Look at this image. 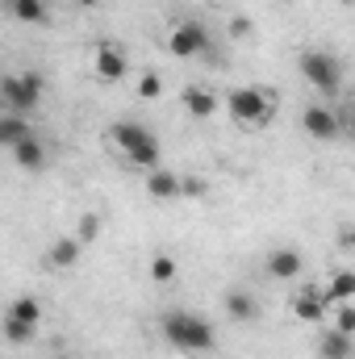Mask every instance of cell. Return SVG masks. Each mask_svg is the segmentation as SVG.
Listing matches in <instances>:
<instances>
[{"label":"cell","mask_w":355,"mask_h":359,"mask_svg":"<svg viewBox=\"0 0 355 359\" xmlns=\"http://www.w3.org/2000/svg\"><path fill=\"white\" fill-rule=\"evenodd\" d=\"M159 330H163V339H168L176 351H184V355H209L213 343H217L213 326H209L201 313H192V309H168V313L159 318Z\"/></svg>","instance_id":"obj_1"},{"label":"cell","mask_w":355,"mask_h":359,"mask_svg":"<svg viewBox=\"0 0 355 359\" xmlns=\"http://www.w3.org/2000/svg\"><path fill=\"white\" fill-rule=\"evenodd\" d=\"M109 142H113V151H117L130 168H142V172L159 168V155H163L159 134L147 130L142 121H117V126H109Z\"/></svg>","instance_id":"obj_2"},{"label":"cell","mask_w":355,"mask_h":359,"mask_svg":"<svg viewBox=\"0 0 355 359\" xmlns=\"http://www.w3.org/2000/svg\"><path fill=\"white\" fill-rule=\"evenodd\" d=\"M276 113V100L272 92L255 88V84H239V88L226 92V117L239 126V130H264Z\"/></svg>","instance_id":"obj_3"},{"label":"cell","mask_w":355,"mask_h":359,"mask_svg":"<svg viewBox=\"0 0 355 359\" xmlns=\"http://www.w3.org/2000/svg\"><path fill=\"white\" fill-rule=\"evenodd\" d=\"M297 67H301V80L314 92H322L326 104L343 92V59H339L335 50H322V46H318V50H305Z\"/></svg>","instance_id":"obj_4"},{"label":"cell","mask_w":355,"mask_h":359,"mask_svg":"<svg viewBox=\"0 0 355 359\" xmlns=\"http://www.w3.org/2000/svg\"><path fill=\"white\" fill-rule=\"evenodd\" d=\"M42 92H46L42 72H4V76H0V100H4V113H21V117H29V113L42 104Z\"/></svg>","instance_id":"obj_5"},{"label":"cell","mask_w":355,"mask_h":359,"mask_svg":"<svg viewBox=\"0 0 355 359\" xmlns=\"http://www.w3.org/2000/svg\"><path fill=\"white\" fill-rule=\"evenodd\" d=\"M168 50H172L176 59H196V55H205V50H209V29H205V21H196V17L176 21V29L168 34Z\"/></svg>","instance_id":"obj_6"},{"label":"cell","mask_w":355,"mask_h":359,"mask_svg":"<svg viewBox=\"0 0 355 359\" xmlns=\"http://www.w3.org/2000/svg\"><path fill=\"white\" fill-rule=\"evenodd\" d=\"M301 126H305V134H309L314 142H335V138L343 134V121H339L335 104H326V100L305 104V109H301Z\"/></svg>","instance_id":"obj_7"},{"label":"cell","mask_w":355,"mask_h":359,"mask_svg":"<svg viewBox=\"0 0 355 359\" xmlns=\"http://www.w3.org/2000/svg\"><path fill=\"white\" fill-rule=\"evenodd\" d=\"M92 72H96V80H105V84H117V80H126L130 76V59H126V50L117 46V42H96V50H92Z\"/></svg>","instance_id":"obj_8"},{"label":"cell","mask_w":355,"mask_h":359,"mask_svg":"<svg viewBox=\"0 0 355 359\" xmlns=\"http://www.w3.org/2000/svg\"><path fill=\"white\" fill-rule=\"evenodd\" d=\"M264 271H267V280H301L305 255L297 247H272L264 255Z\"/></svg>","instance_id":"obj_9"},{"label":"cell","mask_w":355,"mask_h":359,"mask_svg":"<svg viewBox=\"0 0 355 359\" xmlns=\"http://www.w3.org/2000/svg\"><path fill=\"white\" fill-rule=\"evenodd\" d=\"M222 309H226V318H230L234 326H251V322H260V313H264L260 297L247 292V288H230V292L222 297Z\"/></svg>","instance_id":"obj_10"},{"label":"cell","mask_w":355,"mask_h":359,"mask_svg":"<svg viewBox=\"0 0 355 359\" xmlns=\"http://www.w3.org/2000/svg\"><path fill=\"white\" fill-rule=\"evenodd\" d=\"M293 313L301 318V322H314V326H322V318L330 313V297H326V288H301L297 297H293Z\"/></svg>","instance_id":"obj_11"},{"label":"cell","mask_w":355,"mask_h":359,"mask_svg":"<svg viewBox=\"0 0 355 359\" xmlns=\"http://www.w3.org/2000/svg\"><path fill=\"white\" fill-rule=\"evenodd\" d=\"M180 100H184L188 117H196V121H209V117H217V109H222L217 92H213V88H205V84H184Z\"/></svg>","instance_id":"obj_12"},{"label":"cell","mask_w":355,"mask_h":359,"mask_svg":"<svg viewBox=\"0 0 355 359\" xmlns=\"http://www.w3.org/2000/svg\"><path fill=\"white\" fill-rule=\"evenodd\" d=\"M0 8L8 21H21V25H46L51 21L46 0H0Z\"/></svg>","instance_id":"obj_13"},{"label":"cell","mask_w":355,"mask_h":359,"mask_svg":"<svg viewBox=\"0 0 355 359\" xmlns=\"http://www.w3.org/2000/svg\"><path fill=\"white\" fill-rule=\"evenodd\" d=\"M13 159H17L21 172H42L46 159H51V151H46V142H42L38 134H29V138H21V142L13 147Z\"/></svg>","instance_id":"obj_14"},{"label":"cell","mask_w":355,"mask_h":359,"mask_svg":"<svg viewBox=\"0 0 355 359\" xmlns=\"http://www.w3.org/2000/svg\"><path fill=\"white\" fill-rule=\"evenodd\" d=\"M318 359H355V334H343V330H322L318 334Z\"/></svg>","instance_id":"obj_15"},{"label":"cell","mask_w":355,"mask_h":359,"mask_svg":"<svg viewBox=\"0 0 355 359\" xmlns=\"http://www.w3.org/2000/svg\"><path fill=\"white\" fill-rule=\"evenodd\" d=\"M84 255V247H80V238L76 234H67V238H55L51 243V251H46V268H55V271H63V268H76V259Z\"/></svg>","instance_id":"obj_16"},{"label":"cell","mask_w":355,"mask_h":359,"mask_svg":"<svg viewBox=\"0 0 355 359\" xmlns=\"http://www.w3.org/2000/svg\"><path fill=\"white\" fill-rule=\"evenodd\" d=\"M147 196H155V201H176L180 176L168 172V168H151V172H147Z\"/></svg>","instance_id":"obj_17"},{"label":"cell","mask_w":355,"mask_h":359,"mask_svg":"<svg viewBox=\"0 0 355 359\" xmlns=\"http://www.w3.org/2000/svg\"><path fill=\"white\" fill-rule=\"evenodd\" d=\"M34 130H29V117H21V113H0V147H17L21 138H29Z\"/></svg>","instance_id":"obj_18"},{"label":"cell","mask_w":355,"mask_h":359,"mask_svg":"<svg viewBox=\"0 0 355 359\" xmlns=\"http://www.w3.org/2000/svg\"><path fill=\"white\" fill-rule=\"evenodd\" d=\"M4 318H17V322H25V326H38V322H42V301H38V297H17V301H8Z\"/></svg>","instance_id":"obj_19"},{"label":"cell","mask_w":355,"mask_h":359,"mask_svg":"<svg viewBox=\"0 0 355 359\" xmlns=\"http://www.w3.org/2000/svg\"><path fill=\"white\" fill-rule=\"evenodd\" d=\"M326 297H330V305H339V301H351L355 297V271H335L330 276V288H326Z\"/></svg>","instance_id":"obj_20"},{"label":"cell","mask_w":355,"mask_h":359,"mask_svg":"<svg viewBox=\"0 0 355 359\" xmlns=\"http://www.w3.org/2000/svg\"><path fill=\"white\" fill-rule=\"evenodd\" d=\"M151 280H155V284H172V280H176V271H180V264L176 259H172V255H163V251H159V255H151Z\"/></svg>","instance_id":"obj_21"},{"label":"cell","mask_w":355,"mask_h":359,"mask_svg":"<svg viewBox=\"0 0 355 359\" xmlns=\"http://www.w3.org/2000/svg\"><path fill=\"white\" fill-rule=\"evenodd\" d=\"M0 330H4V339H8L13 347H21V343H29V339H34V330H38V326H25V322H17V318H4V322H0Z\"/></svg>","instance_id":"obj_22"},{"label":"cell","mask_w":355,"mask_h":359,"mask_svg":"<svg viewBox=\"0 0 355 359\" xmlns=\"http://www.w3.org/2000/svg\"><path fill=\"white\" fill-rule=\"evenodd\" d=\"M76 238H80V247H92V243L100 238V213H84V217H80Z\"/></svg>","instance_id":"obj_23"},{"label":"cell","mask_w":355,"mask_h":359,"mask_svg":"<svg viewBox=\"0 0 355 359\" xmlns=\"http://www.w3.org/2000/svg\"><path fill=\"white\" fill-rule=\"evenodd\" d=\"M335 330L355 334V309H351V301H339V305H335Z\"/></svg>","instance_id":"obj_24"},{"label":"cell","mask_w":355,"mask_h":359,"mask_svg":"<svg viewBox=\"0 0 355 359\" xmlns=\"http://www.w3.org/2000/svg\"><path fill=\"white\" fill-rule=\"evenodd\" d=\"M159 92H163V80H159L155 72H142V80H138V96H142V100H155Z\"/></svg>","instance_id":"obj_25"},{"label":"cell","mask_w":355,"mask_h":359,"mask_svg":"<svg viewBox=\"0 0 355 359\" xmlns=\"http://www.w3.org/2000/svg\"><path fill=\"white\" fill-rule=\"evenodd\" d=\"M205 180L201 176H180V196H205Z\"/></svg>","instance_id":"obj_26"},{"label":"cell","mask_w":355,"mask_h":359,"mask_svg":"<svg viewBox=\"0 0 355 359\" xmlns=\"http://www.w3.org/2000/svg\"><path fill=\"white\" fill-rule=\"evenodd\" d=\"M230 34H234V38H247V34H251V21H247V17H230Z\"/></svg>","instance_id":"obj_27"},{"label":"cell","mask_w":355,"mask_h":359,"mask_svg":"<svg viewBox=\"0 0 355 359\" xmlns=\"http://www.w3.org/2000/svg\"><path fill=\"white\" fill-rule=\"evenodd\" d=\"M76 4H80V8H92V4H100V0H76Z\"/></svg>","instance_id":"obj_28"}]
</instances>
